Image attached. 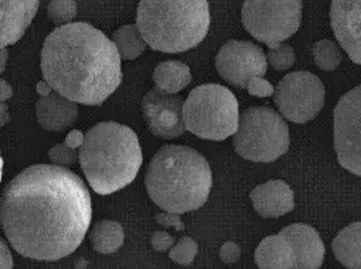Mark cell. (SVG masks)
<instances>
[{"label": "cell", "instance_id": "1", "mask_svg": "<svg viewBox=\"0 0 361 269\" xmlns=\"http://www.w3.org/2000/svg\"><path fill=\"white\" fill-rule=\"evenodd\" d=\"M93 216L83 180L64 166L39 163L25 168L5 187L0 223L22 256L58 261L83 242Z\"/></svg>", "mask_w": 361, "mask_h": 269}, {"label": "cell", "instance_id": "2", "mask_svg": "<svg viewBox=\"0 0 361 269\" xmlns=\"http://www.w3.org/2000/svg\"><path fill=\"white\" fill-rule=\"evenodd\" d=\"M121 54L111 39L86 22L54 29L44 41V80L64 98L98 106L122 83Z\"/></svg>", "mask_w": 361, "mask_h": 269}, {"label": "cell", "instance_id": "3", "mask_svg": "<svg viewBox=\"0 0 361 269\" xmlns=\"http://www.w3.org/2000/svg\"><path fill=\"white\" fill-rule=\"evenodd\" d=\"M145 184L159 208L180 215L206 204L212 188V172L205 156L193 148L166 144L153 155Z\"/></svg>", "mask_w": 361, "mask_h": 269}, {"label": "cell", "instance_id": "4", "mask_svg": "<svg viewBox=\"0 0 361 269\" xmlns=\"http://www.w3.org/2000/svg\"><path fill=\"white\" fill-rule=\"evenodd\" d=\"M78 153L83 175L99 195L126 188L144 161L137 134L116 122L99 123L88 130Z\"/></svg>", "mask_w": 361, "mask_h": 269}, {"label": "cell", "instance_id": "5", "mask_svg": "<svg viewBox=\"0 0 361 269\" xmlns=\"http://www.w3.org/2000/svg\"><path fill=\"white\" fill-rule=\"evenodd\" d=\"M211 25L207 0H140L136 25L146 44L164 54L197 47Z\"/></svg>", "mask_w": 361, "mask_h": 269}, {"label": "cell", "instance_id": "6", "mask_svg": "<svg viewBox=\"0 0 361 269\" xmlns=\"http://www.w3.org/2000/svg\"><path fill=\"white\" fill-rule=\"evenodd\" d=\"M187 130L199 139L223 141L234 136L240 123L238 99L226 87L209 83L194 88L183 106Z\"/></svg>", "mask_w": 361, "mask_h": 269}, {"label": "cell", "instance_id": "7", "mask_svg": "<svg viewBox=\"0 0 361 269\" xmlns=\"http://www.w3.org/2000/svg\"><path fill=\"white\" fill-rule=\"evenodd\" d=\"M289 127L283 117L269 107H250L240 115L233 146L243 159L272 163L287 153Z\"/></svg>", "mask_w": 361, "mask_h": 269}, {"label": "cell", "instance_id": "8", "mask_svg": "<svg viewBox=\"0 0 361 269\" xmlns=\"http://www.w3.org/2000/svg\"><path fill=\"white\" fill-rule=\"evenodd\" d=\"M241 18L243 27L255 40L272 49L298 32L302 18V1L246 0Z\"/></svg>", "mask_w": 361, "mask_h": 269}, {"label": "cell", "instance_id": "9", "mask_svg": "<svg viewBox=\"0 0 361 269\" xmlns=\"http://www.w3.org/2000/svg\"><path fill=\"white\" fill-rule=\"evenodd\" d=\"M275 102L284 118L304 124L316 118L324 106L325 87L308 71L289 73L277 85Z\"/></svg>", "mask_w": 361, "mask_h": 269}, {"label": "cell", "instance_id": "10", "mask_svg": "<svg viewBox=\"0 0 361 269\" xmlns=\"http://www.w3.org/2000/svg\"><path fill=\"white\" fill-rule=\"evenodd\" d=\"M334 146L341 166L361 177V86L349 90L337 102Z\"/></svg>", "mask_w": 361, "mask_h": 269}, {"label": "cell", "instance_id": "11", "mask_svg": "<svg viewBox=\"0 0 361 269\" xmlns=\"http://www.w3.org/2000/svg\"><path fill=\"white\" fill-rule=\"evenodd\" d=\"M267 58L262 47L250 41L230 40L221 47L216 57L218 74L231 86L247 88L253 77L267 73Z\"/></svg>", "mask_w": 361, "mask_h": 269}, {"label": "cell", "instance_id": "12", "mask_svg": "<svg viewBox=\"0 0 361 269\" xmlns=\"http://www.w3.org/2000/svg\"><path fill=\"white\" fill-rule=\"evenodd\" d=\"M185 100L177 94L153 88L141 102V112L148 130L161 139L180 137L187 130L183 120Z\"/></svg>", "mask_w": 361, "mask_h": 269}, {"label": "cell", "instance_id": "13", "mask_svg": "<svg viewBox=\"0 0 361 269\" xmlns=\"http://www.w3.org/2000/svg\"><path fill=\"white\" fill-rule=\"evenodd\" d=\"M330 23L341 47L361 65V0H333Z\"/></svg>", "mask_w": 361, "mask_h": 269}, {"label": "cell", "instance_id": "14", "mask_svg": "<svg viewBox=\"0 0 361 269\" xmlns=\"http://www.w3.org/2000/svg\"><path fill=\"white\" fill-rule=\"evenodd\" d=\"M294 250L296 268L317 269L324 262L325 245L319 233L312 226L305 224L289 225L279 231Z\"/></svg>", "mask_w": 361, "mask_h": 269}, {"label": "cell", "instance_id": "15", "mask_svg": "<svg viewBox=\"0 0 361 269\" xmlns=\"http://www.w3.org/2000/svg\"><path fill=\"white\" fill-rule=\"evenodd\" d=\"M39 8V0H0V45L16 44L25 35Z\"/></svg>", "mask_w": 361, "mask_h": 269}, {"label": "cell", "instance_id": "16", "mask_svg": "<svg viewBox=\"0 0 361 269\" xmlns=\"http://www.w3.org/2000/svg\"><path fill=\"white\" fill-rule=\"evenodd\" d=\"M255 212L262 218H279L292 212L295 207L294 192L283 180H269L250 192Z\"/></svg>", "mask_w": 361, "mask_h": 269}, {"label": "cell", "instance_id": "17", "mask_svg": "<svg viewBox=\"0 0 361 269\" xmlns=\"http://www.w3.org/2000/svg\"><path fill=\"white\" fill-rule=\"evenodd\" d=\"M40 127L47 131H63L71 127L78 115L76 102L64 98L54 90L49 96H40L35 105Z\"/></svg>", "mask_w": 361, "mask_h": 269}, {"label": "cell", "instance_id": "18", "mask_svg": "<svg viewBox=\"0 0 361 269\" xmlns=\"http://www.w3.org/2000/svg\"><path fill=\"white\" fill-rule=\"evenodd\" d=\"M255 263L263 269L296 268L294 250L281 234L269 236L260 242L255 254Z\"/></svg>", "mask_w": 361, "mask_h": 269}, {"label": "cell", "instance_id": "19", "mask_svg": "<svg viewBox=\"0 0 361 269\" xmlns=\"http://www.w3.org/2000/svg\"><path fill=\"white\" fill-rule=\"evenodd\" d=\"M331 246L341 265L347 268L361 269V223H354L342 230Z\"/></svg>", "mask_w": 361, "mask_h": 269}, {"label": "cell", "instance_id": "20", "mask_svg": "<svg viewBox=\"0 0 361 269\" xmlns=\"http://www.w3.org/2000/svg\"><path fill=\"white\" fill-rule=\"evenodd\" d=\"M153 81L157 88L170 94H177L190 85L192 74L185 63L166 61L156 66L153 71Z\"/></svg>", "mask_w": 361, "mask_h": 269}, {"label": "cell", "instance_id": "21", "mask_svg": "<svg viewBox=\"0 0 361 269\" xmlns=\"http://www.w3.org/2000/svg\"><path fill=\"white\" fill-rule=\"evenodd\" d=\"M88 238L98 253L114 254L123 245L124 230L117 221L103 219L92 226Z\"/></svg>", "mask_w": 361, "mask_h": 269}, {"label": "cell", "instance_id": "22", "mask_svg": "<svg viewBox=\"0 0 361 269\" xmlns=\"http://www.w3.org/2000/svg\"><path fill=\"white\" fill-rule=\"evenodd\" d=\"M114 42L121 57L126 61H134L144 54L148 46L136 25L119 27L114 33Z\"/></svg>", "mask_w": 361, "mask_h": 269}, {"label": "cell", "instance_id": "23", "mask_svg": "<svg viewBox=\"0 0 361 269\" xmlns=\"http://www.w3.org/2000/svg\"><path fill=\"white\" fill-rule=\"evenodd\" d=\"M313 61L323 71H334L342 61L340 46L335 41L322 39L312 47Z\"/></svg>", "mask_w": 361, "mask_h": 269}, {"label": "cell", "instance_id": "24", "mask_svg": "<svg viewBox=\"0 0 361 269\" xmlns=\"http://www.w3.org/2000/svg\"><path fill=\"white\" fill-rule=\"evenodd\" d=\"M47 15L57 25H68L78 15V5L75 0H51Z\"/></svg>", "mask_w": 361, "mask_h": 269}, {"label": "cell", "instance_id": "25", "mask_svg": "<svg viewBox=\"0 0 361 269\" xmlns=\"http://www.w3.org/2000/svg\"><path fill=\"white\" fill-rule=\"evenodd\" d=\"M267 63L277 71L290 69L295 63V52L292 46L279 44L276 47L267 49Z\"/></svg>", "mask_w": 361, "mask_h": 269}, {"label": "cell", "instance_id": "26", "mask_svg": "<svg viewBox=\"0 0 361 269\" xmlns=\"http://www.w3.org/2000/svg\"><path fill=\"white\" fill-rule=\"evenodd\" d=\"M197 244L192 237L185 236L180 238L173 248L170 249L169 256L180 265H188L193 263L197 256Z\"/></svg>", "mask_w": 361, "mask_h": 269}, {"label": "cell", "instance_id": "27", "mask_svg": "<svg viewBox=\"0 0 361 269\" xmlns=\"http://www.w3.org/2000/svg\"><path fill=\"white\" fill-rule=\"evenodd\" d=\"M49 159L51 163L59 166H73L80 160V153L78 149L70 148L66 143H58L52 148H49Z\"/></svg>", "mask_w": 361, "mask_h": 269}, {"label": "cell", "instance_id": "28", "mask_svg": "<svg viewBox=\"0 0 361 269\" xmlns=\"http://www.w3.org/2000/svg\"><path fill=\"white\" fill-rule=\"evenodd\" d=\"M247 90L250 95L258 98H270L275 93V88L270 82L263 77H253L247 85Z\"/></svg>", "mask_w": 361, "mask_h": 269}, {"label": "cell", "instance_id": "29", "mask_svg": "<svg viewBox=\"0 0 361 269\" xmlns=\"http://www.w3.org/2000/svg\"><path fill=\"white\" fill-rule=\"evenodd\" d=\"M154 220L157 221V224L163 226L165 229H170L173 227L176 231H185V225L180 221V214L171 212H160L157 213L154 215Z\"/></svg>", "mask_w": 361, "mask_h": 269}, {"label": "cell", "instance_id": "30", "mask_svg": "<svg viewBox=\"0 0 361 269\" xmlns=\"http://www.w3.org/2000/svg\"><path fill=\"white\" fill-rule=\"evenodd\" d=\"M173 244H175L173 237L164 231H156L151 236V245L158 253H166L168 250L173 248Z\"/></svg>", "mask_w": 361, "mask_h": 269}, {"label": "cell", "instance_id": "31", "mask_svg": "<svg viewBox=\"0 0 361 269\" xmlns=\"http://www.w3.org/2000/svg\"><path fill=\"white\" fill-rule=\"evenodd\" d=\"M219 257L226 265L236 263L241 257V248L234 242H228L221 246Z\"/></svg>", "mask_w": 361, "mask_h": 269}, {"label": "cell", "instance_id": "32", "mask_svg": "<svg viewBox=\"0 0 361 269\" xmlns=\"http://www.w3.org/2000/svg\"><path fill=\"white\" fill-rule=\"evenodd\" d=\"M0 246H1V250H0V254H1V257H0V267L1 269H11L13 267V255H11V251L8 249V244L5 243L4 239H1L0 242Z\"/></svg>", "mask_w": 361, "mask_h": 269}, {"label": "cell", "instance_id": "33", "mask_svg": "<svg viewBox=\"0 0 361 269\" xmlns=\"http://www.w3.org/2000/svg\"><path fill=\"white\" fill-rule=\"evenodd\" d=\"M83 139H85V134L78 130L70 131L68 136L66 137V146L70 148H74V149H80V147L82 146Z\"/></svg>", "mask_w": 361, "mask_h": 269}, {"label": "cell", "instance_id": "34", "mask_svg": "<svg viewBox=\"0 0 361 269\" xmlns=\"http://www.w3.org/2000/svg\"><path fill=\"white\" fill-rule=\"evenodd\" d=\"M13 87L8 85V82L1 80L0 82V100L1 102H6L13 98Z\"/></svg>", "mask_w": 361, "mask_h": 269}, {"label": "cell", "instance_id": "35", "mask_svg": "<svg viewBox=\"0 0 361 269\" xmlns=\"http://www.w3.org/2000/svg\"><path fill=\"white\" fill-rule=\"evenodd\" d=\"M54 89L51 87L49 82L40 81L37 82V93L40 95V96H49V95L52 94L54 93Z\"/></svg>", "mask_w": 361, "mask_h": 269}, {"label": "cell", "instance_id": "36", "mask_svg": "<svg viewBox=\"0 0 361 269\" xmlns=\"http://www.w3.org/2000/svg\"><path fill=\"white\" fill-rule=\"evenodd\" d=\"M0 110H1V127H4V125L8 124V120H10V115H8V105H6V102H1V107H0Z\"/></svg>", "mask_w": 361, "mask_h": 269}, {"label": "cell", "instance_id": "37", "mask_svg": "<svg viewBox=\"0 0 361 269\" xmlns=\"http://www.w3.org/2000/svg\"><path fill=\"white\" fill-rule=\"evenodd\" d=\"M8 49H1V63H0V73H4L5 68H6V61H8Z\"/></svg>", "mask_w": 361, "mask_h": 269}]
</instances>
